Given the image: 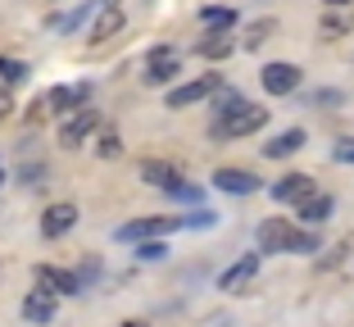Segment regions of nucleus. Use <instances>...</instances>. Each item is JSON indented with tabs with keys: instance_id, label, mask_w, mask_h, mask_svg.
Instances as JSON below:
<instances>
[{
	"instance_id": "1",
	"label": "nucleus",
	"mask_w": 354,
	"mask_h": 327,
	"mask_svg": "<svg viewBox=\"0 0 354 327\" xmlns=\"http://www.w3.org/2000/svg\"><path fill=\"white\" fill-rule=\"evenodd\" d=\"M259 245L263 254H281V250H318V236L313 232H300V227H291L286 218H263L259 223Z\"/></svg>"
},
{
	"instance_id": "2",
	"label": "nucleus",
	"mask_w": 354,
	"mask_h": 327,
	"mask_svg": "<svg viewBox=\"0 0 354 327\" xmlns=\"http://www.w3.org/2000/svg\"><path fill=\"white\" fill-rule=\"evenodd\" d=\"M268 123V109L259 105H241L232 109V114H218V123H214V137L232 141V137H250V132H259V127Z\"/></svg>"
},
{
	"instance_id": "3",
	"label": "nucleus",
	"mask_w": 354,
	"mask_h": 327,
	"mask_svg": "<svg viewBox=\"0 0 354 327\" xmlns=\"http://www.w3.org/2000/svg\"><path fill=\"white\" fill-rule=\"evenodd\" d=\"M123 10H118L114 0H95V14H91V28H86V41H109V37H118L123 32Z\"/></svg>"
},
{
	"instance_id": "4",
	"label": "nucleus",
	"mask_w": 354,
	"mask_h": 327,
	"mask_svg": "<svg viewBox=\"0 0 354 327\" xmlns=\"http://www.w3.org/2000/svg\"><path fill=\"white\" fill-rule=\"evenodd\" d=\"M177 227H187L182 218H136V223H123L118 227V241H159L164 232H177Z\"/></svg>"
},
{
	"instance_id": "5",
	"label": "nucleus",
	"mask_w": 354,
	"mask_h": 327,
	"mask_svg": "<svg viewBox=\"0 0 354 327\" xmlns=\"http://www.w3.org/2000/svg\"><path fill=\"white\" fill-rule=\"evenodd\" d=\"M86 100V86H50V91L37 100V114L32 118H46V114H68V109H82Z\"/></svg>"
},
{
	"instance_id": "6",
	"label": "nucleus",
	"mask_w": 354,
	"mask_h": 327,
	"mask_svg": "<svg viewBox=\"0 0 354 327\" xmlns=\"http://www.w3.org/2000/svg\"><path fill=\"white\" fill-rule=\"evenodd\" d=\"M218 73H205V77H196V82H187V86H177V91H168V109H187V105H200V100H209V95L218 91Z\"/></svg>"
},
{
	"instance_id": "7",
	"label": "nucleus",
	"mask_w": 354,
	"mask_h": 327,
	"mask_svg": "<svg viewBox=\"0 0 354 327\" xmlns=\"http://www.w3.org/2000/svg\"><path fill=\"white\" fill-rule=\"evenodd\" d=\"M95 127H100V114H95V109H77V114L59 127V146H64V150H77V146H82V141L95 132Z\"/></svg>"
},
{
	"instance_id": "8",
	"label": "nucleus",
	"mask_w": 354,
	"mask_h": 327,
	"mask_svg": "<svg viewBox=\"0 0 354 327\" xmlns=\"http://www.w3.org/2000/svg\"><path fill=\"white\" fill-rule=\"evenodd\" d=\"M141 182L173 196V191L182 187V173H177V164H168V159H141Z\"/></svg>"
},
{
	"instance_id": "9",
	"label": "nucleus",
	"mask_w": 354,
	"mask_h": 327,
	"mask_svg": "<svg viewBox=\"0 0 354 327\" xmlns=\"http://www.w3.org/2000/svg\"><path fill=\"white\" fill-rule=\"evenodd\" d=\"M254 273H259V254H241L236 264H232L227 273L218 277V286L227 291V296H241V291H245V286L254 282Z\"/></svg>"
},
{
	"instance_id": "10",
	"label": "nucleus",
	"mask_w": 354,
	"mask_h": 327,
	"mask_svg": "<svg viewBox=\"0 0 354 327\" xmlns=\"http://www.w3.org/2000/svg\"><path fill=\"white\" fill-rule=\"evenodd\" d=\"M37 286L50 291V296H77L82 291V277L64 273V268H50V264H37Z\"/></svg>"
},
{
	"instance_id": "11",
	"label": "nucleus",
	"mask_w": 354,
	"mask_h": 327,
	"mask_svg": "<svg viewBox=\"0 0 354 327\" xmlns=\"http://www.w3.org/2000/svg\"><path fill=\"white\" fill-rule=\"evenodd\" d=\"M259 77H263V91L268 95H291L300 86V68L295 64H268Z\"/></svg>"
},
{
	"instance_id": "12",
	"label": "nucleus",
	"mask_w": 354,
	"mask_h": 327,
	"mask_svg": "<svg viewBox=\"0 0 354 327\" xmlns=\"http://www.w3.org/2000/svg\"><path fill=\"white\" fill-rule=\"evenodd\" d=\"M309 196H313V178H304V173H286L272 187V200H281V205H304Z\"/></svg>"
},
{
	"instance_id": "13",
	"label": "nucleus",
	"mask_w": 354,
	"mask_h": 327,
	"mask_svg": "<svg viewBox=\"0 0 354 327\" xmlns=\"http://www.w3.org/2000/svg\"><path fill=\"white\" fill-rule=\"evenodd\" d=\"M73 223H77V205L59 200V205H50V209L41 214V236H64Z\"/></svg>"
},
{
	"instance_id": "14",
	"label": "nucleus",
	"mask_w": 354,
	"mask_h": 327,
	"mask_svg": "<svg viewBox=\"0 0 354 327\" xmlns=\"http://www.w3.org/2000/svg\"><path fill=\"white\" fill-rule=\"evenodd\" d=\"M177 68H182L177 50H155V55H150V64H146V82L150 86H164V82H173V77H177Z\"/></svg>"
},
{
	"instance_id": "15",
	"label": "nucleus",
	"mask_w": 354,
	"mask_h": 327,
	"mask_svg": "<svg viewBox=\"0 0 354 327\" xmlns=\"http://www.w3.org/2000/svg\"><path fill=\"white\" fill-rule=\"evenodd\" d=\"M214 187L232 191V196H250V191H259V178L245 173V169H218V173H214Z\"/></svg>"
},
{
	"instance_id": "16",
	"label": "nucleus",
	"mask_w": 354,
	"mask_h": 327,
	"mask_svg": "<svg viewBox=\"0 0 354 327\" xmlns=\"http://www.w3.org/2000/svg\"><path fill=\"white\" fill-rule=\"evenodd\" d=\"M23 318H28V323H50L55 318V296L50 291H32V296L23 300Z\"/></svg>"
},
{
	"instance_id": "17",
	"label": "nucleus",
	"mask_w": 354,
	"mask_h": 327,
	"mask_svg": "<svg viewBox=\"0 0 354 327\" xmlns=\"http://www.w3.org/2000/svg\"><path fill=\"white\" fill-rule=\"evenodd\" d=\"M300 146H304V132H300V127H291V132L272 137L268 146H263V155H268V159H286V155H295Z\"/></svg>"
},
{
	"instance_id": "18",
	"label": "nucleus",
	"mask_w": 354,
	"mask_h": 327,
	"mask_svg": "<svg viewBox=\"0 0 354 327\" xmlns=\"http://www.w3.org/2000/svg\"><path fill=\"white\" fill-rule=\"evenodd\" d=\"M232 50H236V41H232L227 32H209L205 41L196 46V55H205V59H227Z\"/></svg>"
},
{
	"instance_id": "19",
	"label": "nucleus",
	"mask_w": 354,
	"mask_h": 327,
	"mask_svg": "<svg viewBox=\"0 0 354 327\" xmlns=\"http://www.w3.org/2000/svg\"><path fill=\"white\" fill-rule=\"evenodd\" d=\"M327 214H332V196H309V200L300 205V218L313 223V227H318V223H327Z\"/></svg>"
},
{
	"instance_id": "20",
	"label": "nucleus",
	"mask_w": 354,
	"mask_h": 327,
	"mask_svg": "<svg viewBox=\"0 0 354 327\" xmlns=\"http://www.w3.org/2000/svg\"><path fill=\"white\" fill-rule=\"evenodd\" d=\"M200 23H205L209 32H232V28H236V10H218V5H209V10L200 14Z\"/></svg>"
},
{
	"instance_id": "21",
	"label": "nucleus",
	"mask_w": 354,
	"mask_h": 327,
	"mask_svg": "<svg viewBox=\"0 0 354 327\" xmlns=\"http://www.w3.org/2000/svg\"><path fill=\"white\" fill-rule=\"evenodd\" d=\"M272 32H277V23H272V19H259V23H250V28H245V50H259V46L268 41Z\"/></svg>"
},
{
	"instance_id": "22",
	"label": "nucleus",
	"mask_w": 354,
	"mask_h": 327,
	"mask_svg": "<svg viewBox=\"0 0 354 327\" xmlns=\"http://www.w3.org/2000/svg\"><path fill=\"white\" fill-rule=\"evenodd\" d=\"M0 77H5V86H19L23 77H28V64H23V59H10V55H0Z\"/></svg>"
},
{
	"instance_id": "23",
	"label": "nucleus",
	"mask_w": 354,
	"mask_h": 327,
	"mask_svg": "<svg viewBox=\"0 0 354 327\" xmlns=\"http://www.w3.org/2000/svg\"><path fill=\"white\" fill-rule=\"evenodd\" d=\"M95 150H100L104 159H114L118 150H123V137H118V132H100V141H95Z\"/></svg>"
},
{
	"instance_id": "24",
	"label": "nucleus",
	"mask_w": 354,
	"mask_h": 327,
	"mask_svg": "<svg viewBox=\"0 0 354 327\" xmlns=\"http://www.w3.org/2000/svg\"><path fill=\"white\" fill-rule=\"evenodd\" d=\"M341 164H354V137H345V141H336V150H332Z\"/></svg>"
},
{
	"instance_id": "25",
	"label": "nucleus",
	"mask_w": 354,
	"mask_h": 327,
	"mask_svg": "<svg viewBox=\"0 0 354 327\" xmlns=\"http://www.w3.org/2000/svg\"><path fill=\"white\" fill-rule=\"evenodd\" d=\"M136 254H141V259H164V241H146V245H141V250H136Z\"/></svg>"
},
{
	"instance_id": "26",
	"label": "nucleus",
	"mask_w": 354,
	"mask_h": 327,
	"mask_svg": "<svg viewBox=\"0 0 354 327\" xmlns=\"http://www.w3.org/2000/svg\"><path fill=\"white\" fill-rule=\"evenodd\" d=\"M10 109H14V100H10V86H0V123L10 118Z\"/></svg>"
},
{
	"instance_id": "27",
	"label": "nucleus",
	"mask_w": 354,
	"mask_h": 327,
	"mask_svg": "<svg viewBox=\"0 0 354 327\" xmlns=\"http://www.w3.org/2000/svg\"><path fill=\"white\" fill-rule=\"evenodd\" d=\"M173 196H177V200H200V191H196V187H187V182H182V187H177Z\"/></svg>"
},
{
	"instance_id": "28",
	"label": "nucleus",
	"mask_w": 354,
	"mask_h": 327,
	"mask_svg": "<svg viewBox=\"0 0 354 327\" xmlns=\"http://www.w3.org/2000/svg\"><path fill=\"white\" fill-rule=\"evenodd\" d=\"M332 5H345V0H332Z\"/></svg>"
}]
</instances>
